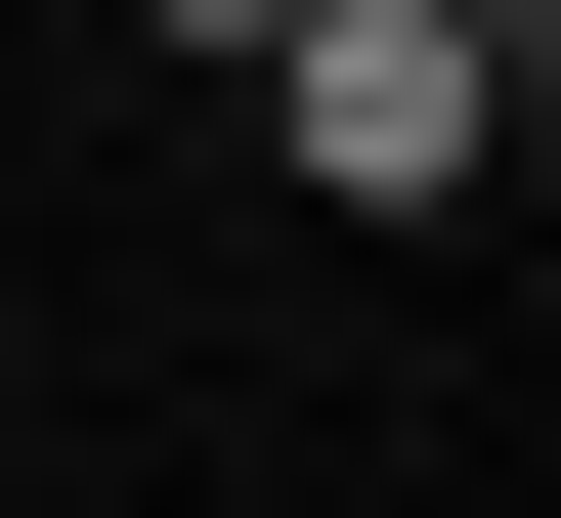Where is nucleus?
<instances>
[{
    "label": "nucleus",
    "instance_id": "2",
    "mask_svg": "<svg viewBox=\"0 0 561 518\" xmlns=\"http://www.w3.org/2000/svg\"><path fill=\"white\" fill-rule=\"evenodd\" d=\"M130 44H260V0H130Z\"/></svg>",
    "mask_w": 561,
    "mask_h": 518
},
{
    "label": "nucleus",
    "instance_id": "3",
    "mask_svg": "<svg viewBox=\"0 0 561 518\" xmlns=\"http://www.w3.org/2000/svg\"><path fill=\"white\" fill-rule=\"evenodd\" d=\"M476 44H561V0H476Z\"/></svg>",
    "mask_w": 561,
    "mask_h": 518
},
{
    "label": "nucleus",
    "instance_id": "1",
    "mask_svg": "<svg viewBox=\"0 0 561 518\" xmlns=\"http://www.w3.org/2000/svg\"><path fill=\"white\" fill-rule=\"evenodd\" d=\"M260 130L346 173V217H432V173L518 130V44H476V0H260Z\"/></svg>",
    "mask_w": 561,
    "mask_h": 518
}]
</instances>
